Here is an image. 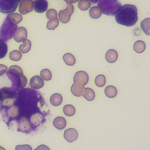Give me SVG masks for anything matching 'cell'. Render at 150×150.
I'll list each match as a JSON object with an SVG mask.
<instances>
[{
  "instance_id": "12",
  "label": "cell",
  "mask_w": 150,
  "mask_h": 150,
  "mask_svg": "<svg viewBox=\"0 0 150 150\" xmlns=\"http://www.w3.org/2000/svg\"><path fill=\"white\" fill-rule=\"evenodd\" d=\"M78 137V132L74 128H68L64 132V139L69 142H72L76 140Z\"/></svg>"
},
{
  "instance_id": "28",
  "label": "cell",
  "mask_w": 150,
  "mask_h": 150,
  "mask_svg": "<svg viewBox=\"0 0 150 150\" xmlns=\"http://www.w3.org/2000/svg\"><path fill=\"white\" fill-rule=\"evenodd\" d=\"M106 83L105 77L103 74L97 75L95 79V84L97 87H103Z\"/></svg>"
},
{
  "instance_id": "3",
  "label": "cell",
  "mask_w": 150,
  "mask_h": 150,
  "mask_svg": "<svg viewBox=\"0 0 150 150\" xmlns=\"http://www.w3.org/2000/svg\"><path fill=\"white\" fill-rule=\"evenodd\" d=\"M98 7L101 13L108 16H115L122 6L118 0H99L97 2Z\"/></svg>"
},
{
  "instance_id": "22",
  "label": "cell",
  "mask_w": 150,
  "mask_h": 150,
  "mask_svg": "<svg viewBox=\"0 0 150 150\" xmlns=\"http://www.w3.org/2000/svg\"><path fill=\"white\" fill-rule=\"evenodd\" d=\"M89 15L92 19H98L101 15V11L98 6H92L89 10Z\"/></svg>"
},
{
  "instance_id": "27",
  "label": "cell",
  "mask_w": 150,
  "mask_h": 150,
  "mask_svg": "<svg viewBox=\"0 0 150 150\" xmlns=\"http://www.w3.org/2000/svg\"><path fill=\"white\" fill-rule=\"evenodd\" d=\"M63 112L64 115L68 117H71L73 116L75 112H76V110L75 108L73 105L71 104H66L63 107Z\"/></svg>"
},
{
  "instance_id": "24",
  "label": "cell",
  "mask_w": 150,
  "mask_h": 150,
  "mask_svg": "<svg viewBox=\"0 0 150 150\" xmlns=\"http://www.w3.org/2000/svg\"><path fill=\"white\" fill-rule=\"evenodd\" d=\"M145 43L142 40H137L134 44V50L138 53H142L145 49Z\"/></svg>"
},
{
  "instance_id": "20",
  "label": "cell",
  "mask_w": 150,
  "mask_h": 150,
  "mask_svg": "<svg viewBox=\"0 0 150 150\" xmlns=\"http://www.w3.org/2000/svg\"><path fill=\"white\" fill-rule=\"evenodd\" d=\"M105 96L108 98H114L117 94V90L113 86H108L104 90Z\"/></svg>"
},
{
  "instance_id": "38",
  "label": "cell",
  "mask_w": 150,
  "mask_h": 150,
  "mask_svg": "<svg viewBox=\"0 0 150 150\" xmlns=\"http://www.w3.org/2000/svg\"><path fill=\"white\" fill-rule=\"evenodd\" d=\"M66 3L67 4H74V3H76L77 2V1H80V0H64Z\"/></svg>"
},
{
  "instance_id": "36",
  "label": "cell",
  "mask_w": 150,
  "mask_h": 150,
  "mask_svg": "<svg viewBox=\"0 0 150 150\" xmlns=\"http://www.w3.org/2000/svg\"><path fill=\"white\" fill-rule=\"evenodd\" d=\"M8 70V67L4 64H0V76L3 75Z\"/></svg>"
},
{
  "instance_id": "21",
  "label": "cell",
  "mask_w": 150,
  "mask_h": 150,
  "mask_svg": "<svg viewBox=\"0 0 150 150\" xmlns=\"http://www.w3.org/2000/svg\"><path fill=\"white\" fill-rule=\"evenodd\" d=\"M6 18H8V19L12 22L14 24H18L20 23L22 20V16L20 14H18V13H9Z\"/></svg>"
},
{
  "instance_id": "11",
  "label": "cell",
  "mask_w": 150,
  "mask_h": 150,
  "mask_svg": "<svg viewBox=\"0 0 150 150\" xmlns=\"http://www.w3.org/2000/svg\"><path fill=\"white\" fill-rule=\"evenodd\" d=\"M27 36L28 33L26 29L24 27H19L14 33L13 38L16 42L19 43L25 40L27 38Z\"/></svg>"
},
{
  "instance_id": "17",
  "label": "cell",
  "mask_w": 150,
  "mask_h": 150,
  "mask_svg": "<svg viewBox=\"0 0 150 150\" xmlns=\"http://www.w3.org/2000/svg\"><path fill=\"white\" fill-rule=\"evenodd\" d=\"M53 124L55 128L61 130L66 127V121L64 119V118L59 116L54 119L53 121Z\"/></svg>"
},
{
  "instance_id": "40",
  "label": "cell",
  "mask_w": 150,
  "mask_h": 150,
  "mask_svg": "<svg viewBox=\"0 0 150 150\" xmlns=\"http://www.w3.org/2000/svg\"><path fill=\"white\" fill-rule=\"evenodd\" d=\"M0 150H6L4 148L2 147V146H0Z\"/></svg>"
},
{
  "instance_id": "15",
  "label": "cell",
  "mask_w": 150,
  "mask_h": 150,
  "mask_svg": "<svg viewBox=\"0 0 150 150\" xmlns=\"http://www.w3.org/2000/svg\"><path fill=\"white\" fill-rule=\"evenodd\" d=\"M15 91L12 88L4 87L0 89V101L7 98L12 97Z\"/></svg>"
},
{
  "instance_id": "8",
  "label": "cell",
  "mask_w": 150,
  "mask_h": 150,
  "mask_svg": "<svg viewBox=\"0 0 150 150\" xmlns=\"http://www.w3.org/2000/svg\"><path fill=\"white\" fill-rule=\"evenodd\" d=\"M32 128L30 121L25 117H21L18 123V131L23 132H28Z\"/></svg>"
},
{
  "instance_id": "35",
  "label": "cell",
  "mask_w": 150,
  "mask_h": 150,
  "mask_svg": "<svg viewBox=\"0 0 150 150\" xmlns=\"http://www.w3.org/2000/svg\"><path fill=\"white\" fill-rule=\"evenodd\" d=\"M15 150H32V147L28 144L18 145L15 147Z\"/></svg>"
},
{
  "instance_id": "26",
  "label": "cell",
  "mask_w": 150,
  "mask_h": 150,
  "mask_svg": "<svg viewBox=\"0 0 150 150\" xmlns=\"http://www.w3.org/2000/svg\"><path fill=\"white\" fill-rule=\"evenodd\" d=\"M83 96L87 101H92L95 98V93L93 89L87 87L84 88V91Z\"/></svg>"
},
{
  "instance_id": "7",
  "label": "cell",
  "mask_w": 150,
  "mask_h": 150,
  "mask_svg": "<svg viewBox=\"0 0 150 150\" xmlns=\"http://www.w3.org/2000/svg\"><path fill=\"white\" fill-rule=\"evenodd\" d=\"M33 0H21L19 5V11L22 15H26L33 11Z\"/></svg>"
},
{
  "instance_id": "37",
  "label": "cell",
  "mask_w": 150,
  "mask_h": 150,
  "mask_svg": "<svg viewBox=\"0 0 150 150\" xmlns=\"http://www.w3.org/2000/svg\"><path fill=\"white\" fill-rule=\"evenodd\" d=\"M34 150H50V148L45 145L42 144L39 145L36 148H35Z\"/></svg>"
},
{
  "instance_id": "2",
  "label": "cell",
  "mask_w": 150,
  "mask_h": 150,
  "mask_svg": "<svg viewBox=\"0 0 150 150\" xmlns=\"http://www.w3.org/2000/svg\"><path fill=\"white\" fill-rule=\"evenodd\" d=\"M6 75L12 81V88L14 91L22 90L27 83V79L24 76L22 69L16 65L11 66L6 71Z\"/></svg>"
},
{
  "instance_id": "6",
  "label": "cell",
  "mask_w": 150,
  "mask_h": 150,
  "mask_svg": "<svg viewBox=\"0 0 150 150\" xmlns=\"http://www.w3.org/2000/svg\"><path fill=\"white\" fill-rule=\"evenodd\" d=\"M74 12V6L71 4H67L66 9L60 10L59 12V19L63 23H67Z\"/></svg>"
},
{
  "instance_id": "33",
  "label": "cell",
  "mask_w": 150,
  "mask_h": 150,
  "mask_svg": "<svg viewBox=\"0 0 150 150\" xmlns=\"http://www.w3.org/2000/svg\"><path fill=\"white\" fill-rule=\"evenodd\" d=\"M59 25V19L57 18L53 21H49L47 23L46 28L49 30H54Z\"/></svg>"
},
{
  "instance_id": "23",
  "label": "cell",
  "mask_w": 150,
  "mask_h": 150,
  "mask_svg": "<svg viewBox=\"0 0 150 150\" xmlns=\"http://www.w3.org/2000/svg\"><path fill=\"white\" fill-rule=\"evenodd\" d=\"M63 59L64 63L68 66H73L76 63V59L74 56L70 53L64 54L63 56Z\"/></svg>"
},
{
  "instance_id": "13",
  "label": "cell",
  "mask_w": 150,
  "mask_h": 150,
  "mask_svg": "<svg viewBox=\"0 0 150 150\" xmlns=\"http://www.w3.org/2000/svg\"><path fill=\"white\" fill-rule=\"evenodd\" d=\"M73 81L74 82L79 81L82 83L84 85H86L88 81V75L86 71H78L74 74Z\"/></svg>"
},
{
  "instance_id": "39",
  "label": "cell",
  "mask_w": 150,
  "mask_h": 150,
  "mask_svg": "<svg viewBox=\"0 0 150 150\" xmlns=\"http://www.w3.org/2000/svg\"><path fill=\"white\" fill-rule=\"evenodd\" d=\"M90 2H91L92 4H96L97 2H98V1L99 0H89Z\"/></svg>"
},
{
  "instance_id": "19",
  "label": "cell",
  "mask_w": 150,
  "mask_h": 150,
  "mask_svg": "<svg viewBox=\"0 0 150 150\" xmlns=\"http://www.w3.org/2000/svg\"><path fill=\"white\" fill-rule=\"evenodd\" d=\"M141 28L146 35L150 36V18H145L141 22Z\"/></svg>"
},
{
  "instance_id": "30",
  "label": "cell",
  "mask_w": 150,
  "mask_h": 150,
  "mask_svg": "<svg viewBox=\"0 0 150 150\" xmlns=\"http://www.w3.org/2000/svg\"><path fill=\"white\" fill-rule=\"evenodd\" d=\"M22 56V53L20 52H19L17 50H14L11 52V53H9V57L11 60L18 62L21 59Z\"/></svg>"
},
{
  "instance_id": "14",
  "label": "cell",
  "mask_w": 150,
  "mask_h": 150,
  "mask_svg": "<svg viewBox=\"0 0 150 150\" xmlns=\"http://www.w3.org/2000/svg\"><path fill=\"white\" fill-rule=\"evenodd\" d=\"M30 86L32 88L39 89L44 86L43 80L39 76H34L30 80Z\"/></svg>"
},
{
  "instance_id": "4",
  "label": "cell",
  "mask_w": 150,
  "mask_h": 150,
  "mask_svg": "<svg viewBox=\"0 0 150 150\" xmlns=\"http://www.w3.org/2000/svg\"><path fill=\"white\" fill-rule=\"evenodd\" d=\"M17 29V25L13 23L8 18H6L0 29V40L6 42L11 39L13 37Z\"/></svg>"
},
{
  "instance_id": "31",
  "label": "cell",
  "mask_w": 150,
  "mask_h": 150,
  "mask_svg": "<svg viewBox=\"0 0 150 150\" xmlns=\"http://www.w3.org/2000/svg\"><path fill=\"white\" fill-rule=\"evenodd\" d=\"M8 52V46L5 42L0 40V59L4 58Z\"/></svg>"
},
{
  "instance_id": "41",
  "label": "cell",
  "mask_w": 150,
  "mask_h": 150,
  "mask_svg": "<svg viewBox=\"0 0 150 150\" xmlns=\"http://www.w3.org/2000/svg\"><path fill=\"white\" fill-rule=\"evenodd\" d=\"M80 1H84V2H85V1H88V0H80Z\"/></svg>"
},
{
  "instance_id": "9",
  "label": "cell",
  "mask_w": 150,
  "mask_h": 150,
  "mask_svg": "<svg viewBox=\"0 0 150 150\" xmlns=\"http://www.w3.org/2000/svg\"><path fill=\"white\" fill-rule=\"evenodd\" d=\"M48 8V2L47 0H35L33 1V9L38 13L45 12Z\"/></svg>"
},
{
  "instance_id": "25",
  "label": "cell",
  "mask_w": 150,
  "mask_h": 150,
  "mask_svg": "<svg viewBox=\"0 0 150 150\" xmlns=\"http://www.w3.org/2000/svg\"><path fill=\"white\" fill-rule=\"evenodd\" d=\"M31 42L29 39H25L23 41V43L19 46V50L22 53H26L28 52L31 48Z\"/></svg>"
},
{
  "instance_id": "18",
  "label": "cell",
  "mask_w": 150,
  "mask_h": 150,
  "mask_svg": "<svg viewBox=\"0 0 150 150\" xmlns=\"http://www.w3.org/2000/svg\"><path fill=\"white\" fill-rule=\"evenodd\" d=\"M63 101V97L59 93H54L50 97V102L53 106H58L60 105Z\"/></svg>"
},
{
  "instance_id": "5",
  "label": "cell",
  "mask_w": 150,
  "mask_h": 150,
  "mask_svg": "<svg viewBox=\"0 0 150 150\" xmlns=\"http://www.w3.org/2000/svg\"><path fill=\"white\" fill-rule=\"evenodd\" d=\"M19 0H0V12L11 13L15 12L18 6Z\"/></svg>"
},
{
  "instance_id": "32",
  "label": "cell",
  "mask_w": 150,
  "mask_h": 150,
  "mask_svg": "<svg viewBox=\"0 0 150 150\" xmlns=\"http://www.w3.org/2000/svg\"><path fill=\"white\" fill-rule=\"evenodd\" d=\"M46 18L50 21H53L57 18V11L54 9H48L46 13Z\"/></svg>"
},
{
  "instance_id": "29",
  "label": "cell",
  "mask_w": 150,
  "mask_h": 150,
  "mask_svg": "<svg viewBox=\"0 0 150 150\" xmlns=\"http://www.w3.org/2000/svg\"><path fill=\"white\" fill-rule=\"evenodd\" d=\"M40 75L41 78L45 81H49L51 80L52 75L50 70L47 69H44L40 71Z\"/></svg>"
},
{
  "instance_id": "1",
  "label": "cell",
  "mask_w": 150,
  "mask_h": 150,
  "mask_svg": "<svg viewBox=\"0 0 150 150\" xmlns=\"http://www.w3.org/2000/svg\"><path fill=\"white\" fill-rule=\"evenodd\" d=\"M115 19L118 24L128 27L132 26L138 21L137 8L134 5L125 4L118 10Z\"/></svg>"
},
{
  "instance_id": "16",
  "label": "cell",
  "mask_w": 150,
  "mask_h": 150,
  "mask_svg": "<svg viewBox=\"0 0 150 150\" xmlns=\"http://www.w3.org/2000/svg\"><path fill=\"white\" fill-rule=\"evenodd\" d=\"M105 58L108 63H114L118 59V53L114 49H110L106 52Z\"/></svg>"
},
{
  "instance_id": "10",
  "label": "cell",
  "mask_w": 150,
  "mask_h": 150,
  "mask_svg": "<svg viewBox=\"0 0 150 150\" xmlns=\"http://www.w3.org/2000/svg\"><path fill=\"white\" fill-rule=\"evenodd\" d=\"M84 88V85L82 83L76 81L74 82L71 87V91L74 96L80 97L83 95Z\"/></svg>"
},
{
  "instance_id": "34",
  "label": "cell",
  "mask_w": 150,
  "mask_h": 150,
  "mask_svg": "<svg viewBox=\"0 0 150 150\" xmlns=\"http://www.w3.org/2000/svg\"><path fill=\"white\" fill-rule=\"evenodd\" d=\"M78 7L81 11H86L91 7V2L90 1H79Z\"/></svg>"
}]
</instances>
